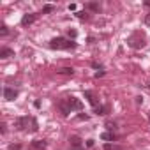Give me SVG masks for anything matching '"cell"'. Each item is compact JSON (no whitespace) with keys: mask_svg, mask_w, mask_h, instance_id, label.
Returning <instances> with one entry per match:
<instances>
[{"mask_svg":"<svg viewBox=\"0 0 150 150\" xmlns=\"http://www.w3.org/2000/svg\"><path fill=\"white\" fill-rule=\"evenodd\" d=\"M85 7L90 9V11H94V13H99V11H101V6H99L97 2H90V4H87Z\"/></svg>","mask_w":150,"mask_h":150,"instance_id":"cell-12","label":"cell"},{"mask_svg":"<svg viewBox=\"0 0 150 150\" xmlns=\"http://www.w3.org/2000/svg\"><path fill=\"white\" fill-rule=\"evenodd\" d=\"M127 42H129V46L131 48H143L146 42H145V35H141V32H136V34H132L129 39H127Z\"/></svg>","mask_w":150,"mask_h":150,"instance_id":"cell-2","label":"cell"},{"mask_svg":"<svg viewBox=\"0 0 150 150\" xmlns=\"http://www.w3.org/2000/svg\"><path fill=\"white\" fill-rule=\"evenodd\" d=\"M76 35H78V32H76V30H69V37H72V39H74Z\"/></svg>","mask_w":150,"mask_h":150,"instance_id":"cell-21","label":"cell"},{"mask_svg":"<svg viewBox=\"0 0 150 150\" xmlns=\"http://www.w3.org/2000/svg\"><path fill=\"white\" fill-rule=\"evenodd\" d=\"M53 9H55V6H51V4H50V6H44V7H42V14H46V13H51Z\"/></svg>","mask_w":150,"mask_h":150,"instance_id":"cell-17","label":"cell"},{"mask_svg":"<svg viewBox=\"0 0 150 150\" xmlns=\"http://www.w3.org/2000/svg\"><path fill=\"white\" fill-rule=\"evenodd\" d=\"M106 127H108V129H113V127H115V124H111V122H108V124H106Z\"/></svg>","mask_w":150,"mask_h":150,"instance_id":"cell-25","label":"cell"},{"mask_svg":"<svg viewBox=\"0 0 150 150\" xmlns=\"http://www.w3.org/2000/svg\"><path fill=\"white\" fill-rule=\"evenodd\" d=\"M106 111H108V106H97L96 108V113L97 115H106Z\"/></svg>","mask_w":150,"mask_h":150,"instance_id":"cell-16","label":"cell"},{"mask_svg":"<svg viewBox=\"0 0 150 150\" xmlns=\"http://www.w3.org/2000/svg\"><path fill=\"white\" fill-rule=\"evenodd\" d=\"M145 23H146V25H148V27H150V13H148V14H146V16H145Z\"/></svg>","mask_w":150,"mask_h":150,"instance_id":"cell-23","label":"cell"},{"mask_svg":"<svg viewBox=\"0 0 150 150\" xmlns=\"http://www.w3.org/2000/svg\"><path fill=\"white\" fill-rule=\"evenodd\" d=\"M35 18H37V14H25L23 18H21V25H32L34 21H35Z\"/></svg>","mask_w":150,"mask_h":150,"instance_id":"cell-9","label":"cell"},{"mask_svg":"<svg viewBox=\"0 0 150 150\" xmlns=\"http://www.w3.org/2000/svg\"><path fill=\"white\" fill-rule=\"evenodd\" d=\"M72 72H74L72 67H62V69L58 71V74H64V76H72Z\"/></svg>","mask_w":150,"mask_h":150,"instance_id":"cell-13","label":"cell"},{"mask_svg":"<svg viewBox=\"0 0 150 150\" xmlns=\"http://www.w3.org/2000/svg\"><path fill=\"white\" fill-rule=\"evenodd\" d=\"M7 32H9V28H7L6 25H2V27H0V34H2V35H7Z\"/></svg>","mask_w":150,"mask_h":150,"instance_id":"cell-19","label":"cell"},{"mask_svg":"<svg viewBox=\"0 0 150 150\" xmlns=\"http://www.w3.org/2000/svg\"><path fill=\"white\" fill-rule=\"evenodd\" d=\"M16 97H18V90H14L11 87H6L4 88V99L6 101H14Z\"/></svg>","mask_w":150,"mask_h":150,"instance_id":"cell-4","label":"cell"},{"mask_svg":"<svg viewBox=\"0 0 150 150\" xmlns=\"http://www.w3.org/2000/svg\"><path fill=\"white\" fill-rule=\"evenodd\" d=\"M30 124H32V131H37V129H39V127H37V122H35V118H32V122H30Z\"/></svg>","mask_w":150,"mask_h":150,"instance_id":"cell-20","label":"cell"},{"mask_svg":"<svg viewBox=\"0 0 150 150\" xmlns=\"http://www.w3.org/2000/svg\"><path fill=\"white\" fill-rule=\"evenodd\" d=\"M50 48H53V50H69V48H76V42L64 39V37H55V39L50 41Z\"/></svg>","mask_w":150,"mask_h":150,"instance_id":"cell-1","label":"cell"},{"mask_svg":"<svg viewBox=\"0 0 150 150\" xmlns=\"http://www.w3.org/2000/svg\"><path fill=\"white\" fill-rule=\"evenodd\" d=\"M9 57H14V51L11 48H2L0 50V58H9Z\"/></svg>","mask_w":150,"mask_h":150,"instance_id":"cell-10","label":"cell"},{"mask_svg":"<svg viewBox=\"0 0 150 150\" xmlns=\"http://www.w3.org/2000/svg\"><path fill=\"white\" fill-rule=\"evenodd\" d=\"M85 99L94 106V108H97L99 106V101H97V97H96V94L94 92H90V90H85Z\"/></svg>","mask_w":150,"mask_h":150,"instance_id":"cell-6","label":"cell"},{"mask_svg":"<svg viewBox=\"0 0 150 150\" xmlns=\"http://www.w3.org/2000/svg\"><path fill=\"white\" fill-rule=\"evenodd\" d=\"M20 148H21V145H20V143H13V145H9V146H7V150H20Z\"/></svg>","mask_w":150,"mask_h":150,"instance_id":"cell-18","label":"cell"},{"mask_svg":"<svg viewBox=\"0 0 150 150\" xmlns=\"http://www.w3.org/2000/svg\"><path fill=\"white\" fill-rule=\"evenodd\" d=\"M28 122H32V118H28V117H20V118H16L14 127H16L18 131H23V129L28 127Z\"/></svg>","mask_w":150,"mask_h":150,"instance_id":"cell-3","label":"cell"},{"mask_svg":"<svg viewBox=\"0 0 150 150\" xmlns=\"http://www.w3.org/2000/svg\"><path fill=\"white\" fill-rule=\"evenodd\" d=\"M88 118V115H78V120H87Z\"/></svg>","mask_w":150,"mask_h":150,"instance_id":"cell-24","label":"cell"},{"mask_svg":"<svg viewBox=\"0 0 150 150\" xmlns=\"http://www.w3.org/2000/svg\"><path fill=\"white\" fill-rule=\"evenodd\" d=\"M58 108H60V111H62V115H64V117H67V115L72 111V110H71V106L67 104V101H60V103H58Z\"/></svg>","mask_w":150,"mask_h":150,"instance_id":"cell-8","label":"cell"},{"mask_svg":"<svg viewBox=\"0 0 150 150\" xmlns=\"http://www.w3.org/2000/svg\"><path fill=\"white\" fill-rule=\"evenodd\" d=\"M72 150H81V148H72Z\"/></svg>","mask_w":150,"mask_h":150,"instance_id":"cell-27","label":"cell"},{"mask_svg":"<svg viewBox=\"0 0 150 150\" xmlns=\"http://www.w3.org/2000/svg\"><path fill=\"white\" fill-rule=\"evenodd\" d=\"M32 148L42 150V148H46V141L44 139H35V141H32Z\"/></svg>","mask_w":150,"mask_h":150,"instance_id":"cell-11","label":"cell"},{"mask_svg":"<svg viewBox=\"0 0 150 150\" xmlns=\"http://www.w3.org/2000/svg\"><path fill=\"white\" fill-rule=\"evenodd\" d=\"M65 101H67V104L71 106V110H81V108H83L81 101H78L76 97H67Z\"/></svg>","mask_w":150,"mask_h":150,"instance_id":"cell-5","label":"cell"},{"mask_svg":"<svg viewBox=\"0 0 150 150\" xmlns=\"http://www.w3.org/2000/svg\"><path fill=\"white\" fill-rule=\"evenodd\" d=\"M69 143H71V146H72V148H81V146H83V143H81V138H80V136H71V138H69Z\"/></svg>","mask_w":150,"mask_h":150,"instance_id":"cell-7","label":"cell"},{"mask_svg":"<svg viewBox=\"0 0 150 150\" xmlns=\"http://www.w3.org/2000/svg\"><path fill=\"white\" fill-rule=\"evenodd\" d=\"M101 139H104V141H111V139H115V136H113L111 132H103V134H101Z\"/></svg>","mask_w":150,"mask_h":150,"instance_id":"cell-14","label":"cell"},{"mask_svg":"<svg viewBox=\"0 0 150 150\" xmlns=\"http://www.w3.org/2000/svg\"><path fill=\"white\" fill-rule=\"evenodd\" d=\"M104 150H122L120 145H111V143H106L104 145Z\"/></svg>","mask_w":150,"mask_h":150,"instance_id":"cell-15","label":"cell"},{"mask_svg":"<svg viewBox=\"0 0 150 150\" xmlns=\"http://www.w3.org/2000/svg\"><path fill=\"white\" fill-rule=\"evenodd\" d=\"M87 146H94V139H88L87 141Z\"/></svg>","mask_w":150,"mask_h":150,"instance_id":"cell-26","label":"cell"},{"mask_svg":"<svg viewBox=\"0 0 150 150\" xmlns=\"http://www.w3.org/2000/svg\"><path fill=\"white\" fill-rule=\"evenodd\" d=\"M76 16H78V18H87V13L81 11V13H76Z\"/></svg>","mask_w":150,"mask_h":150,"instance_id":"cell-22","label":"cell"}]
</instances>
